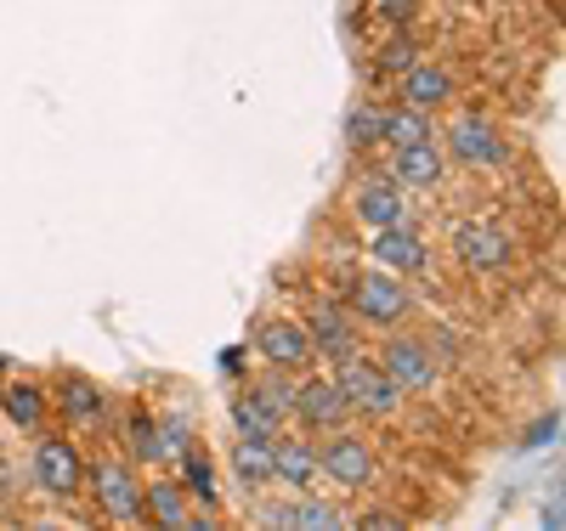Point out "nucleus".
Listing matches in <instances>:
<instances>
[{"mask_svg": "<svg viewBox=\"0 0 566 531\" xmlns=\"http://www.w3.org/2000/svg\"><path fill=\"white\" fill-rule=\"evenodd\" d=\"M57 418L69 429H80V436H103V429H114V396L103 391L97 379L63 373L57 379Z\"/></svg>", "mask_w": 566, "mask_h": 531, "instance_id": "obj_7", "label": "nucleus"}, {"mask_svg": "<svg viewBox=\"0 0 566 531\" xmlns=\"http://www.w3.org/2000/svg\"><path fill=\"white\" fill-rule=\"evenodd\" d=\"M453 255L476 277H499L515 266V232H504L499 221H453Z\"/></svg>", "mask_w": 566, "mask_h": 531, "instance_id": "obj_6", "label": "nucleus"}, {"mask_svg": "<svg viewBox=\"0 0 566 531\" xmlns=\"http://www.w3.org/2000/svg\"><path fill=\"white\" fill-rule=\"evenodd\" d=\"M255 351H261L266 368H290V373H301V368L312 362L306 322H301V317H266V322L255 328Z\"/></svg>", "mask_w": 566, "mask_h": 531, "instance_id": "obj_16", "label": "nucleus"}, {"mask_svg": "<svg viewBox=\"0 0 566 531\" xmlns=\"http://www.w3.org/2000/svg\"><path fill=\"white\" fill-rule=\"evenodd\" d=\"M363 18H368V23H380L386 34H391V29H413L419 0H363Z\"/></svg>", "mask_w": 566, "mask_h": 531, "instance_id": "obj_29", "label": "nucleus"}, {"mask_svg": "<svg viewBox=\"0 0 566 531\" xmlns=\"http://www.w3.org/2000/svg\"><path fill=\"white\" fill-rule=\"evenodd\" d=\"M295 384H301V379H295L290 368H266V373L250 384V391H255V396H261V402H266V407H272L283 424H290V413H295Z\"/></svg>", "mask_w": 566, "mask_h": 531, "instance_id": "obj_28", "label": "nucleus"}, {"mask_svg": "<svg viewBox=\"0 0 566 531\" xmlns=\"http://www.w3.org/2000/svg\"><path fill=\"white\" fill-rule=\"evenodd\" d=\"M346 148H352L357 159L374 153V148H386V108H380V103L346 108Z\"/></svg>", "mask_w": 566, "mask_h": 531, "instance_id": "obj_25", "label": "nucleus"}, {"mask_svg": "<svg viewBox=\"0 0 566 531\" xmlns=\"http://www.w3.org/2000/svg\"><path fill=\"white\" fill-rule=\"evenodd\" d=\"M0 391H7V362H0Z\"/></svg>", "mask_w": 566, "mask_h": 531, "instance_id": "obj_35", "label": "nucleus"}, {"mask_svg": "<svg viewBox=\"0 0 566 531\" xmlns=\"http://www.w3.org/2000/svg\"><path fill=\"white\" fill-rule=\"evenodd\" d=\"M0 407H7L12 429H23V436H40V429L52 424V396H45L40 384H7V391H0Z\"/></svg>", "mask_w": 566, "mask_h": 531, "instance_id": "obj_21", "label": "nucleus"}, {"mask_svg": "<svg viewBox=\"0 0 566 531\" xmlns=\"http://www.w3.org/2000/svg\"><path fill=\"white\" fill-rule=\"evenodd\" d=\"M244 362H250V351H244V346H227V351L216 357V368H221L227 379H244Z\"/></svg>", "mask_w": 566, "mask_h": 531, "instance_id": "obj_33", "label": "nucleus"}, {"mask_svg": "<svg viewBox=\"0 0 566 531\" xmlns=\"http://www.w3.org/2000/svg\"><path fill=\"white\" fill-rule=\"evenodd\" d=\"M170 464L181 469V487L193 492V503H199V509H216V503H221V492H216V464L205 458V447H199V442L187 447V453H176Z\"/></svg>", "mask_w": 566, "mask_h": 531, "instance_id": "obj_24", "label": "nucleus"}, {"mask_svg": "<svg viewBox=\"0 0 566 531\" xmlns=\"http://www.w3.org/2000/svg\"><path fill=\"white\" fill-rule=\"evenodd\" d=\"M250 525H266V531H346L352 514L340 503H323V498H290V503H261L250 514Z\"/></svg>", "mask_w": 566, "mask_h": 531, "instance_id": "obj_12", "label": "nucleus"}, {"mask_svg": "<svg viewBox=\"0 0 566 531\" xmlns=\"http://www.w3.org/2000/svg\"><path fill=\"white\" fill-rule=\"evenodd\" d=\"M34 487H40L45 498H74V492L85 487V458H80V447L40 429V442H34Z\"/></svg>", "mask_w": 566, "mask_h": 531, "instance_id": "obj_11", "label": "nucleus"}, {"mask_svg": "<svg viewBox=\"0 0 566 531\" xmlns=\"http://www.w3.org/2000/svg\"><path fill=\"white\" fill-rule=\"evenodd\" d=\"M277 442V436H272ZM272 442H261V436H232V480H239L244 492H255V487H272Z\"/></svg>", "mask_w": 566, "mask_h": 531, "instance_id": "obj_22", "label": "nucleus"}, {"mask_svg": "<svg viewBox=\"0 0 566 531\" xmlns=\"http://www.w3.org/2000/svg\"><path fill=\"white\" fill-rule=\"evenodd\" d=\"M232 436H261V442L283 436V418L250 391V384H244L239 396H232Z\"/></svg>", "mask_w": 566, "mask_h": 531, "instance_id": "obj_23", "label": "nucleus"}, {"mask_svg": "<svg viewBox=\"0 0 566 531\" xmlns=\"http://www.w3.org/2000/svg\"><path fill=\"white\" fill-rule=\"evenodd\" d=\"M301 322H306L312 357H323L328 368H340V362L363 357V322L346 311V300H317Z\"/></svg>", "mask_w": 566, "mask_h": 531, "instance_id": "obj_4", "label": "nucleus"}, {"mask_svg": "<svg viewBox=\"0 0 566 531\" xmlns=\"http://www.w3.org/2000/svg\"><path fill=\"white\" fill-rule=\"evenodd\" d=\"M119 436H125V458L136 464V469H165L170 458H165V442H159V413H148V407H136V413H125V424H114Z\"/></svg>", "mask_w": 566, "mask_h": 531, "instance_id": "obj_20", "label": "nucleus"}, {"mask_svg": "<svg viewBox=\"0 0 566 531\" xmlns=\"http://www.w3.org/2000/svg\"><path fill=\"white\" fill-rule=\"evenodd\" d=\"M317 469L335 480V487L346 492H363L374 475H380V458H374L368 442L346 436V429H328V436H317Z\"/></svg>", "mask_w": 566, "mask_h": 531, "instance_id": "obj_8", "label": "nucleus"}, {"mask_svg": "<svg viewBox=\"0 0 566 531\" xmlns=\"http://www.w3.org/2000/svg\"><path fill=\"white\" fill-rule=\"evenodd\" d=\"M549 442H560V407H555V413H544V418L527 429V447H549Z\"/></svg>", "mask_w": 566, "mask_h": 531, "instance_id": "obj_32", "label": "nucleus"}, {"mask_svg": "<svg viewBox=\"0 0 566 531\" xmlns=\"http://www.w3.org/2000/svg\"><path fill=\"white\" fill-rule=\"evenodd\" d=\"M272 480H283L290 492H312L323 469H317V442L312 436H277L272 442Z\"/></svg>", "mask_w": 566, "mask_h": 531, "instance_id": "obj_18", "label": "nucleus"}, {"mask_svg": "<svg viewBox=\"0 0 566 531\" xmlns=\"http://www.w3.org/2000/svg\"><path fill=\"white\" fill-rule=\"evenodd\" d=\"M368 255H374V266H386L397 277H424V272H431V244L419 237L413 221L380 226V232H374V244H368Z\"/></svg>", "mask_w": 566, "mask_h": 531, "instance_id": "obj_14", "label": "nucleus"}, {"mask_svg": "<svg viewBox=\"0 0 566 531\" xmlns=\"http://www.w3.org/2000/svg\"><path fill=\"white\" fill-rule=\"evenodd\" d=\"M442 153L453 164H464V170H504L510 164V141H504V130L488 114H453Z\"/></svg>", "mask_w": 566, "mask_h": 531, "instance_id": "obj_5", "label": "nucleus"}, {"mask_svg": "<svg viewBox=\"0 0 566 531\" xmlns=\"http://www.w3.org/2000/svg\"><path fill=\"white\" fill-rule=\"evenodd\" d=\"M419 57H424V52H419L413 29H391V34L380 40V52H374V74H380V79H397V74H408Z\"/></svg>", "mask_w": 566, "mask_h": 531, "instance_id": "obj_26", "label": "nucleus"}, {"mask_svg": "<svg viewBox=\"0 0 566 531\" xmlns=\"http://www.w3.org/2000/svg\"><path fill=\"white\" fill-rule=\"evenodd\" d=\"M142 525H159V531H193V525H216L210 520V509L205 514H193V492L181 487V480H170V475H159V480H148V487H142Z\"/></svg>", "mask_w": 566, "mask_h": 531, "instance_id": "obj_13", "label": "nucleus"}, {"mask_svg": "<svg viewBox=\"0 0 566 531\" xmlns=\"http://www.w3.org/2000/svg\"><path fill=\"white\" fill-rule=\"evenodd\" d=\"M453 91H459V85H453V74H448V68H437V63H424V57H419L408 74H397V96H402L408 108H424V114L448 108V103H453Z\"/></svg>", "mask_w": 566, "mask_h": 531, "instance_id": "obj_19", "label": "nucleus"}, {"mask_svg": "<svg viewBox=\"0 0 566 531\" xmlns=\"http://www.w3.org/2000/svg\"><path fill=\"white\" fill-rule=\"evenodd\" d=\"M402 192H431L442 187L448 176V153L437 148V136H424V141H408V148H391V170H386Z\"/></svg>", "mask_w": 566, "mask_h": 531, "instance_id": "obj_17", "label": "nucleus"}, {"mask_svg": "<svg viewBox=\"0 0 566 531\" xmlns=\"http://www.w3.org/2000/svg\"><path fill=\"white\" fill-rule=\"evenodd\" d=\"M335 384H340V396H346L352 418H397L402 402H408L397 384L386 379V368H380V362H368V357L340 362V368H335Z\"/></svg>", "mask_w": 566, "mask_h": 531, "instance_id": "obj_3", "label": "nucleus"}, {"mask_svg": "<svg viewBox=\"0 0 566 531\" xmlns=\"http://www.w3.org/2000/svg\"><path fill=\"white\" fill-rule=\"evenodd\" d=\"M290 424H301L312 442L328 436V429H346V424H352V407H346V396H340V384H335V379H301V384H295V413H290Z\"/></svg>", "mask_w": 566, "mask_h": 531, "instance_id": "obj_10", "label": "nucleus"}, {"mask_svg": "<svg viewBox=\"0 0 566 531\" xmlns=\"http://www.w3.org/2000/svg\"><path fill=\"white\" fill-rule=\"evenodd\" d=\"M352 525H363V531H402L408 520H402L397 509H368V514H357Z\"/></svg>", "mask_w": 566, "mask_h": 531, "instance_id": "obj_31", "label": "nucleus"}, {"mask_svg": "<svg viewBox=\"0 0 566 531\" xmlns=\"http://www.w3.org/2000/svg\"><path fill=\"white\" fill-rule=\"evenodd\" d=\"M159 442H165V458H176V453H187L199 442V429H193V418H159Z\"/></svg>", "mask_w": 566, "mask_h": 531, "instance_id": "obj_30", "label": "nucleus"}, {"mask_svg": "<svg viewBox=\"0 0 566 531\" xmlns=\"http://www.w3.org/2000/svg\"><path fill=\"white\" fill-rule=\"evenodd\" d=\"M85 487L97 498L103 520L108 525H142V480H136V464L130 458H91L85 464Z\"/></svg>", "mask_w": 566, "mask_h": 531, "instance_id": "obj_2", "label": "nucleus"}, {"mask_svg": "<svg viewBox=\"0 0 566 531\" xmlns=\"http://www.w3.org/2000/svg\"><path fill=\"white\" fill-rule=\"evenodd\" d=\"M357 29H363V0H346V7H340V34L357 40Z\"/></svg>", "mask_w": 566, "mask_h": 531, "instance_id": "obj_34", "label": "nucleus"}, {"mask_svg": "<svg viewBox=\"0 0 566 531\" xmlns=\"http://www.w3.org/2000/svg\"><path fill=\"white\" fill-rule=\"evenodd\" d=\"M424 136H437L424 108H408V103L386 108V148H408V141H424Z\"/></svg>", "mask_w": 566, "mask_h": 531, "instance_id": "obj_27", "label": "nucleus"}, {"mask_svg": "<svg viewBox=\"0 0 566 531\" xmlns=\"http://www.w3.org/2000/svg\"><path fill=\"white\" fill-rule=\"evenodd\" d=\"M346 311L363 322V328H402L413 317V288L386 272V266H374V272H357L346 283Z\"/></svg>", "mask_w": 566, "mask_h": 531, "instance_id": "obj_1", "label": "nucleus"}, {"mask_svg": "<svg viewBox=\"0 0 566 531\" xmlns=\"http://www.w3.org/2000/svg\"><path fill=\"white\" fill-rule=\"evenodd\" d=\"M352 210H357V221H363L368 232L397 226V221H413V210H408V192H402L391 176H363V181L352 187Z\"/></svg>", "mask_w": 566, "mask_h": 531, "instance_id": "obj_15", "label": "nucleus"}, {"mask_svg": "<svg viewBox=\"0 0 566 531\" xmlns=\"http://www.w3.org/2000/svg\"><path fill=\"white\" fill-rule=\"evenodd\" d=\"M380 368H386V379L397 384L402 396H424V391H437V351L419 340V333H397V340H386V351H380Z\"/></svg>", "mask_w": 566, "mask_h": 531, "instance_id": "obj_9", "label": "nucleus"}]
</instances>
